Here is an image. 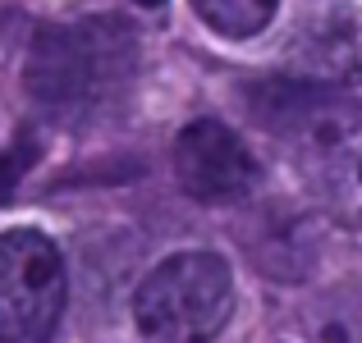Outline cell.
Here are the masks:
<instances>
[{
  "label": "cell",
  "instance_id": "52a82bcc",
  "mask_svg": "<svg viewBox=\"0 0 362 343\" xmlns=\"http://www.w3.org/2000/svg\"><path fill=\"white\" fill-rule=\"evenodd\" d=\"M280 0H193L197 18L221 37H257L275 18Z\"/></svg>",
  "mask_w": 362,
  "mask_h": 343
},
{
  "label": "cell",
  "instance_id": "5b68a950",
  "mask_svg": "<svg viewBox=\"0 0 362 343\" xmlns=\"http://www.w3.org/2000/svg\"><path fill=\"white\" fill-rule=\"evenodd\" d=\"M175 174L197 202H239L257 188V160L221 119H193L175 138Z\"/></svg>",
  "mask_w": 362,
  "mask_h": 343
},
{
  "label": "cell",
  "instance_id": "8992f818",
  "mask_svg": "<svg viewBox=\"0 0 362 343\" xmlns=\"http://www.w3.org/2000/svg\"><path fill=\"white\" fill-rule=\"evenodd\" d=\"M308 64H312V73L335 78V83L362 78V28L349 23V18L326 23L308 46Z\"/></svg>",
  "mask_w": 362,
  "mask_h": 343
},
{
  "label": "cell",
  "instance_id": "6da1fadb",
  "mask_svg": "<svg viewBox=\"0 0 362 343\" xmlns=\"http://www.w3.org/2000/svg\"><path fill=\"white\" fill-rule=\"evenodd\" d=\"M133 73H138V32L124 18L51 23L33 37L23 64L28 97L64 119L115 106L129 92Z\"/></svg>",
  "mask_w": 362,
  "mask_h": 343
},
{
  "label": "cell",
  "instance_id": "277c9868",
  "mask_svg": "<svg viewBox=\"0 0 362 343\" xmlns=\"http://www.w3.org/2000/svg\"><path fill=\"white\" fill-rule=\"evenodd\" d=\"M64 311V261L37 229L0 234V343H46Z\"/></svg>",
  "mask_w": 362,
  "mask_h": 343
},
{
  "label": "cell",
  "instance_id": "9c48e42d",
  "mask_svg": "<svg viewBox=\"0 0 362 343\" xmlns=\"http://www.w3.org/2000/svg\"><path fill=\"white\" fill-rule=\"evenodd\" d=\"M138 5H160V0H138Z\"/></svg>",
  "mask_w": 362,
  "mask_h": 343
},
{
  "label": "cell",
  "instance_id": "3957f363",
  "mask_svg": "<svg viewBox=\"0 0 362 343\" xmlns=\"http://www.w3.org/2000/svg\"><path fill=\"white\" fill-rule=\"evenodd\" d=\"M234 311V275L216 252H179L142 279L133 316L147 343H211Z\"/></svg>",
  "mask_w": 362,
  "mask_h": 343
},
{
  "label": "cell",
  "instance_id": "ba28073f",
  "mask_svg": "<svg viewBox=\"0 0 362 343\" xmlns=\"http://www.w3.org/2000/svg\"><path fill=\"white\" fill-rule=\"evenodd\" d=\"M33 160H37L33 138H18L9 151H0V202H9V197H14L18 179H23L28 169H33Z\"/></svg>",
  "mask_w": 362,
  "mask_h": 343
},
{
  "label": "cell",
  "instance_id": "7a4b0ae2",
  "mask_svg": "<svg viewBox=\"0 0 362 343\" xmlns=\"http://www.w3.org/2000/svg\"><path fill=\"white\" fill-rule=\"evenodd\" d=\"M247 106L303 179L339 197L362 193V101L326 83L271 78L247 92Z\"/></svg>",
  "mask_w": 362,
  "mask_h": 343
}]
</instances>
